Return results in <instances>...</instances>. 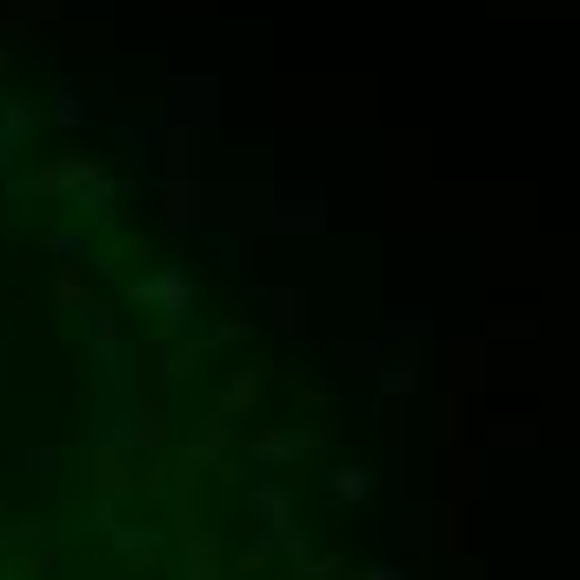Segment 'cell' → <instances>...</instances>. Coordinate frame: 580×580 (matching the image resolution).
<instances>
[{
  "mask_svg": "<svg viewBox=\"0 0 580 580\" xmlns=\"http://www.w3.org/2000/svg\"><path fill=\"white\" fill-rule=\"evenodd\" d=\"M301 454H314V434H301V427L281 434V441H254V448H247V461H254L260 474H274L281 461H301Z\"/></svg>",
  "mask_w": 580,
  "mask_h": 580,
  "instance_id": "obj_4",
  "label": "cell"
},
{
  "mask_svg": "<svg viewBox=\"0 0 580 580\" xmlns=\"http://www.w3.org/2000/svg\"><path fill=\"white\" fill-rule=\"evenodd\" d=\"M27 468H33L40 481H53V448H33V454H27Z\"/></svg>",
  "mask_w": 580,
  "mask_h": 580,
  "instance_id": "obj_15",
  "label": "cell"
},
{
  "mask_svg": "<svg viewBox=\"0 0 580 580\" xmlns=\"http://www.w3.org/2000/svg\"><path fill=\"white\" fill-rule=\"evenodd\" d=\"M127 301H134V307H160L174 334H187V327H194V274H187V267L134 274V281H127Z\"/></svg>",
  "mask_w": 580,
  "mask_h": 580,
  "instance_id": "obj_2",
  "label": "cell"
},
{
  "mask_svg": "<svg viewBox=\"0 0 580 580\" xmlns=\"http://www.w3.org/2000/svg\"><path fill=\"white\" fill-rule=\"evenodd\" d=\"M80 314H87V341H94V367H100V394L107 401H127V327L87 294L80 301Z\"/></svg>",
  "mask_w": 580,
  "mask_h": 580,
  "instance_id": "obj_1",
  "label": "cell"
},
{
  "mask_svg": "<svg viewBox=\"0 0 580 580\" xmlns=\"http://www.w3.org/2000/svg\"><path fill=\"white\" fill-rule=\"evenodd\" d=\"M414 381H421V374H414V354H394V361L374 374V387H381L387 401H394V394H414Z\"/></svg>",
  "mask_w": 580,
  "mask_h": 580,
  "instance_id": "obj_11",
  "label": "cell"
},
{
  "mask_svg": "<svg viewBox=\"0 0 580 580\" xmlns=\"http://www.w3.org/2000/svg\"><path fill=\"white\" fill-rule=\"evenodd\" d=\"M274 227H281V234H294V227L321 234V227H327V207H321V194H307V200H294V194H287V200H281V214H274Z\"/></svg>",
  "mask_w": 580,
  "mask_h": 580,
  "instance_id": "obj_7",
  "label": "cell"
},
{
  "mask_svg": "<svg viewBox=\"0 0 580 580\" xmlns=\"http://www.w3.org/2000/svg\"><path fill=\"white\" fill-rule=\"evenodd\" d=\"M267 307H274V327L281 334H307V294L301 287H274Z\"/></svg>",
  "mask_w": 580,
  "mask_h": 580,
  "instance_id": "obj_9",
  "label": "cell"
},
{
  "mask_svg": "<svg viewBox=\"0 0 580 580\" xmlns=\"http://www.w3.org/2000/svg\"><path fill=\"white\" fill-rule=\"evenodd\" d=\"M114 554H120L127 568H147V561L167 554V541H160L154 528H114Z\"/></svg>",
  "mask_w": 580,
  "mask_h": 580,
  "instance_id": "obj_6",
  "label": "cell"
},
{
  "mask_svg": "<svg viewBox=\"0 0 580 580\" xmlns=\"http://www.w3.org/2000/svg\"><path fill=\"white\" fill-rule=\"evenodd\" d=\"M367 494H374V474H367V468H354V461L327 468V501H334V508H361Z\"/></svg>",
  "mask_w": 580,
  "mask_h": 580,
  "instance_id": "obj_5",
  "label": "cell"
},
{
  "mask_svg": "<svg viewBox=\"0 0 580 580\" xmlns=\"http://www.w3.org/2000/svg\"><path fill=\"white\" fill-rule=\"evenodd\" d=\"M354 580H407V568L401 561H381V568H367V574H354Z\"/></svg>",
  "mask_w": 580,
  "mask_h": 580,
  "instance_id": "obj_16",
  "label": "cell"
},
{
  "mask_svg": "<svg viewBox=\"0 0 580 580\" xmlns=\"http://www.w3.org/2000/svg\"><path fill=\"white\" fill-rule=\"evenodd\" d=\"M114 200H120V180H107V174H94V180L73 194V207H80L87 220H114Z\"/></svg>",
  "mask_w": 580,
  "mask_h": 580,
  "instance_id": "obj_8",
  "label": "cell"
},
{
  "mask_svg": "<svg viewBox=\"0 0 580 580\" xmlns=\"http://www.w3.org/2000/svg\"><path fill=\"white\" fill-rule=\"evenodd\" d=\"M381 334L414 347V341H427V334H434V321H427V314H387V321H381Z\"/></svg>",
  "mask_w": 580,
  "mask_h": 580,
  "instance_id": "obj_12",
  "label": "cell"
},
{
  "mask_svg": "<svg viewBox=\"0 0 580 580\" xmlns=\"http://www.w3.org/2000/svg\"><path fill=\"white\" fill-rule=\"evenodd\" d=\"M53 120H60V127H87V120H94V100H87L73 80H60V87H53Z\"/></svg>",
  "mask_w": 580,
  "mask_h": 580,
  "instance_id": "obj_10",
  "label": "cell"
},
{
  "mask_svg": "<svg viewBox=\"0 0 580 580\" xmlns=\"http://www.w3.org/2000/svg\"><path fill=\"white\" fill-rule=\"evenodd\" d=\"M374 354H381V347H374V341H361V347H354V341H347V367H354V374H367V381H374V374H381V367H374Z\"/></svg>",
  "mask_w": 580,
  "mask_h": 580,
  "instance_id": "obj_13",
  "label": "cell"
},
{
  "mask_svg": "<svg viewBox=\"0 0 580 580\" xmlns=\"http://www.w3.org/2000/svg\"><path fill=\"white\" fill-rule=\"evenodd\" d=\"M47 247H53V254H94V234H53Z\"/></svg>",
  "mask_w": 580,
  "mask_h": 580,
  "instance_id": "obj_14",
  "label": "cell"
},
{
  "mask_svg": "<svg viewBox=\"0 0 580 580\" xmlns=\"http://www.w3.org/2000/svg\"><path fill=\"white\" fill-rule=\"evenodd\" d=\"M167 94H174V127H187V120H214V80H187V73H174L167 80Z\"/></svg>",
  "mask_w": 580,
  "mask_h": 580,
  "instance_id": "obj_3",
  "label": "cell"
}]
</instances>
